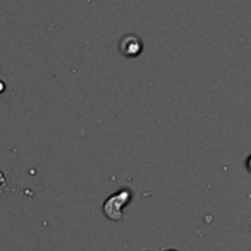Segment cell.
Listing matches in <instances>:
<instances>
[{
  "instance_id": "1",
  "label": "cell",
  "mask_w": 251,
  "mask_h": 251,
  "mask_svg": "<svg viewBox=\"0 0 251 251\" xmlns=\"http://www.w3.org/2000/svg\"><path fill=\"white\" fill-rule=\"evenodd\" d=\"M133 200V191L131 189H119L115 195L108 196L103 203V215L107 219L119 222L124 219V208L131 203Z\"/></svg>"
},
{
  "instance_id": "2",
  "label": "cell",
  "mask_w": 251,
  "mask_h": 251,
  "mask_svg": "<svg viewBox=\"0 0 251 251\" xmlns=\"http://www.w3.org/2000/svg\"><path fill=\"white\" fill-rule=\"evenodd\" d=\"M143 49H145L143 40L138 35H133V33L124 35L121 38V42H119V52L124 57H127V59H136V57H140Z\"/></svg>"
},
{
  "instance_id": "3",
  "label": "cell",
  "mask_w": 251,
  "mask_h": 251,
  "mask_svg": "<svg viewBox=\"0 0 251 251\" xmlns=\"http://www.w3.org/2000/svg\"><path fill=\"white\" fill-rule=\"evenodd\" d=\"M246 169H248V172H251V153L248 155V158H246Z\"/></svg>"
},
{
  "instance_id": "4",
  "label": "cell",
  "mask_w": 251,
  "mask_h": 251,
  "mask_svg": "<svg viewBox=\"0 0 251 251\" xmlns=\"http://www.w3.org/2000/svg\"><path fill=\"white\" fill-rule=\"evenodd\" d=\"M4 184H5V177H4V174L0 172V189L4 188Z\"/></svg>"
},
{
  "instance_id": "5",
  "label": "cell",
  "mask_w": 251,
  "mask_h": 251,
  "mask_svg": "<svg viewBox=\"0 0 251 251\" xmlns=\"http://www.w3.org/2000/svg\"><path fill=\"white\" fill-rule=\"evenodd\" d=\"M2 90H4V84H2V83H0V91H2Z\"/></svg>"
},
{
  "instance_id": "6",
  "label": "cell",
  "mask_w": 251,
  "mask_h": 251,
  "mask_svg": "<svg viewBox=\"0 0 251 251\" xmlns=\"http://www.w3.org/2000/svg\"><path fill=\"white\" fill-rule=\"evenodd\" d=\"M169 251H176V250H169Z\"/></svg>"
},
{
  "instance_id": "7",
  "label": "cell",
  "mask_w": 251,
  "mask_h": 251,
  "mask_svg": "<svg viewBox=\"0 0 251 251\" xmlns=\"http://www.w3.org/2000/svg\"><path fill=\"white\" fill-rule=\"evenodd\" d=\"M250 229H251V227H250Z\"/></svg>"
}]
</instances>
